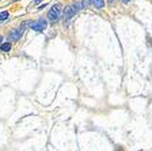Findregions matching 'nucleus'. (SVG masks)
<instances>
[{"label":"nucleus","mask_w":152,"mask_h":151,"mask_svg":"<svg viewBox=\"0 0 152 151\" xmlns=\"http://www.w3.org/2000/svg\"><path fill=\"white\" fill-rule=\"evenodd\" d=\"M12 1H18V0H12Z\"/></svg>","instance_id":"14"},{"label":"nucleus","mask_w":152,"mask_h":151,"mask_svg":"<svg viewBox=\"0 0 152 151\" xmlns=\"http://www.w3.org/2000/svg\"><path fill=\"white\" fill-rule=\"evenodd\" d=\"M1 41H3V37L0 35V46H1V44H3V42H1Z\"/></svg>","instance_id":"11"},{"label":"nucleus","mask_w":152,"mask_h":151,"mask_svg":"<svg viewBox=\"0 0 152 151\" xmlns=\"http://www.w3.org/2000/svg\"><path fill=\"white\" fill-rule=\"evenodd\" d=\"M39 1H41V0H34V3H39Z\"/></svg>","instance_id":"13"},{"label":"nucleus","mask_w":152,"mask_h":151,"mask_svg":"<svg viewBox=\"0 0 152 151\" xmlns=\"http://www.w3.org/2000/svg\"><path fill=\"white\" fill-rule=\"evenodd\" d=\"M79 10H80V6L77 3H73V4H71V6H66L65 10H64V22L65 23L69 22L71 19L79 13Z\"/></svg>","instance_id":"1"},{"label":"nucleus","mask_w":152,"mask_h":151,"mask_svg":"<svg viewBox=\"0 0 152 151\" xmlns=\"http://www.w3.org/2000/svg\"><path fill=\"white\" fill-rule=\"evenodd\" d=\"M28 25H30V27H31L33 30H35V32H44L48 26V21L45 18H39V19H37L35 22H31V23H28Z\"/></svg>","instance_id":"4"},{"label":"nucleus","mask_w":152,"mask_h":151,"mask_svg":"<svg viewBox=\"0 0 152 151\" xmlns=\"http://www.w3.org/2000/svg\"><path fill=\"white\" fill-rule=\"evenodd\" d=\"M8 16H10L8 11H1V13H0V23L6 22L7 19H8Z\"/></svg>","instance_id":"6"},{"label":"nucleus","mask_w":152,"mask_h":151,"mask_svg":"<svg viewBox=\"0 0 152 151\" xmlns=\"http://www.w3.org/2000/svg\"><path fill=\"white\" fill-rule=\"evenodd\" d=\"M107 3L109 4H114V0H107Z\"/></svg>","instance_id":"10"},{"label":"nucleus","mask_w":152,"mask_h":151,"mask_svg":"<svg viewBox=\"0 0 152 151\" xmlns=\"http://www.w3.org/2000/svg\"><path fill=\"white\" fill-rule=\"evenodd\" d=\"M92 1H94V0H83V1H82V8H87V7H88Z\"/></svg>","instance_id":"8"},{"label":"nucleus","mask_w":152,"mask_h":151,"mask_svg":"<svg viewBox=\"0 0 152 151\" xmlns=\"http://www.w3.org/2000/svg\"><path fill=\"white\" fill-rule=\"evenodd\" d=\"M27 25H28L27 22H23V25L20 26V29H14L12 32L8 34L10 42H11V41H19V40L22 38V35H23V33H25L26 26H27Z\"/></svg>","instance_id":"3"},{"label":"nucleus","mask_w":152,"mask_h":151,"mask_svg":"<svg viewBox=\"0 0 152 151\" xmlns=\"http://www.w3.org/2000/svg\"><path fill=\"white\" fill-rule=\"evenodd\" d=\"M46 6H48V4H44V6H39V7H38V10H44Z\"/></svg>","instance_id":"9"},{"label":"nucleus","mask_w":152,"mask_h":151,"mask_svg":"<svg viewBox=\"0 0 152 151\" xmlns=\"http://www.w3.org/2000/svg\"><path fill=\"white\" fill-rule=\"evenodd\" d=\"M60 14H61V6L57 3L49 10V13H48V19L50 21V23H57L58 19H60Z\"/></svg>","instance_id":"2"},{"label":"nucleus","mask_w":152,"mask_h":151,"mask_svg":"<svg viewBox=\"0 0 152 151\" xmlns=\"http://www.w3.org/2000/svg\"><path fill=\"white\" fill-rule=\"evenodd\" d=\"M11 48H12L11 42H4V44H1V46H0V50H1V52H10Z\"/></svg>","instance_id":"5"},{"label":"nucleus","mask_w":152,"mask_h":151,"mask_svg":"<svg viewBox=\"0 0 152 151\" xmlns=\"http://www.w3.org/2000/svg\"><path fill=\"white\" fill-rule=\"evenodd\" d=\"M94 6H95V8L102 10L104 7V0H94Z\"/></svg>","instance_id":"7"},{"label":"nucleus","mask_w":152,"mask_h":151,"mask_svg":"<svg viewBox=\"0 0 152 151\" xmlns=\"http://www.w3.org/2000/svg\"><path fill=\"white\" fill-rule=\"evenodd\" d=\"M121 1H124V3H129L130 0H121Z\"/></svg>","instance_id":"12"}]
</instances>
